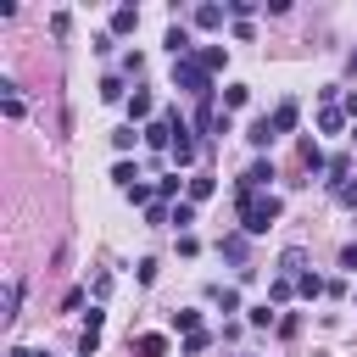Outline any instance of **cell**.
<instances>
[{"mask_svg":"<svg viewBox=\"0 0 357 357\" xmlns=\"http://www.w3.org/2000/svg\"><path fill=\"white\" fill-rule=\"evenodd\" d=\"M234 206H240V234H268L284 212L279 195H234Z\"/></svg>","mask_w":357,"mask_h":357,"instance_id":"6da1fadb","label":"cell"},{"mask_svg":"<svg viewBox=\"0 0 357 357\" xmlns=\"http://www.w3.org/2000/svg\"><path fill=\"white\" fill-rule=\"evenodd\" d=\"M173 84L184 89V95H195V100H212L218 89H212V73L195 61V56H184V61H173Z\"/></svg>","mask_w":357,"mask_h":357,"instance_id":"7a4b0ae2","label":"cell"},{"mask_svg":"<svg viewBox=\"0 0 357 357\" xmlns=\"http://www.w3.org/2000/svg\"><path fill=\"white\" fill-rule=\"evenodd\" d=\"M100 329H106V312L89 307V318H84V329H78V357H95V351H100Z\"/></svg>","mask_w":357,"mask_h":357,"instance_id":"3957f363","label":"cell"},{"mask_svg":"<svg viewBox=\"0 0 357 357\" xmlns=\"http://www.w3.org/2000/svg\"><path fill=\"white\" fill-rule=\"evenodd\" d=\"M212 190H218V178H212V173H195V178H184V201H190V206L212 201Z\"/></svg>","mask_w":357,"mask_h":357,"instance_id":"277c9868","label":"cell"},{"mask_svg":"<svg viewBox=\"0 0 357 357\" xmlns=\"http://www.w3.org/2000/svg\"><path fill=\"white\" fill-rule=\"evenodd\" d=\"M296 117H301V106H296V100H279V106H273V117H268V123H273V139H279V134H290V128H296Z\"/></svg>","mask_w":357,"mask_h":357,"instance_id":"5b68a950","label":"cell"},{"mask_svg":"<svg viewBox=\"0 0 357 357\" xmlns=\"http://www.w3.org/2000/svg\"><path fill=\"white\" fill-rule=\"evenodd\" d=\"M167 156H173V167H190V162H195V139H190V128H178V139L167 145Z\"/></svg>","mask_w":357,"mask_h":357,"instance_id":"8992f818","label":"cell"},{"mask_svg":"<svg viewBox=\"0 0 357 357\" xmlns=\"http://www.w3.org/2000/svg\"><path fill=\"white\" fill-rule=\"evenodd\" d=\"M301 268H307V251H301V245H290V251L279 257V279H301Z\"/></svg>","mask_w":357,"mask_h":357,"instance_id":"52a82bcc","label":"cell"},{"mask_svg":"<svg viewBox=\"0 0 357 357\" xmlns=\"http://www.w3.org/2000/svg\"><path fill=\"white\" fill-rule=\"evenodd\" d=\"M128 346H134L139 357H167V335H134Z\"/></svg>","mask_w":357,"mask_h":357,"instance_id":"ba28073f","label":"cell"},{"mask_svg":"<svg viewBox=\"0 0 357 357\" xmlns=\"http://www.w3.org/2000/svg\"><path fill=\"white\" fill-rule=\"evenodd\" d=\"M223 17H229V6H195V28H223Z\"/></svg>","mask_w":357,"mask_h":357,"instance_id":"9c48e42d","label":"cell"},{"mask_svg":"<svg viewBox=\"0 0 357 357\" xmlns=\"http://www.w3.org/2000/svg\"><path fill=\"white\" fill-rule=\"evenodd\" d=\"M167 50H173V61H184V56H190V28H184V22H173V28H167Z\"/></svg>","mask_w":357,"mask_h":357,"instance_id":"30bf717a","label":"cell"},{"mask_svg":"<svg viewBox=\"0 0 357 357\" xmlns=\"http://www.w3.org/2000/svg\"><path fill=\"white\" fill-rule=\"evenodd\" d=\"M245 240H251V234H240V229H234V234H223V240H218V251H223L229 262H245Z\"/></svg>","mask_w":357,"mask_h":357,"instance_id":"8fae6325","label":"cell"},{"mask_svg":"<svg viewBox=\"0 0 357 357\" xmlns=\"http://www.w3.org/2000/svg\"><path fill=\"white\" fill-rule=\"evenodd\" d=\"M17 307H22V279H11V284H6V301H0V318H6V324H17Z\"/></svg>","mask_w":357,"mask_h":357,"instance_id":"7c38bea8","label":"cell"},{"mask_svg":"<svg viewBox=\"0 0 357 357\" xmlns=\"http://www.w3.org/2000/svg\"><path fill=\"white\" fill-rule=\"evenodd\" d=\"M134 28H139V11L134 6H117L112 11V33H134Z\"/></svg>","mask_w":357,"mask_h":357,"instance_id":"4fadbf2b","label":"cell"},{"mask_svg":"<svg viewBox=\"0 0 357 357\" xmlns=\"http://www.w3.org/2000/svg\"><path fill=\"white\" fill-rule=\"evenodd\" d=\"M245 100H251V89H245V84H223V112H240Z\"/></svg>","mask_w":357,"mask_h":357,"instance_id":"5bb4252c","label":"cell"},{"mask_svg":"<svg viewBox=\"0 0 357 357\" xmlns=\"http://www.w3.org/2000/svg\"><path fill=\"white\" fill-rule=\"evenodd\" d=\"M296 290H301L307 301H318V296H329V284H324L318 273H301V279H296Z\"/></svg>","mask_w":357,"mask_h":357,"instance_id":"9a60e30c","label":"cell"},{"mask_svg":"<svg viewBox=\"0 0 357 357\" xmlns=\"http://www.w3.org/2000/svg\"><path fill=\"white\" fill-rule=\"evenodd\" d=\"M195 61H201L206 73H223V61H229V50H218V45H206V50H201Z\"/></svg>","mask_w":357,"mask_h":357,"instance_id":"2e32d148","label":"cell"},{"mask_svg":"<svg viewBox=\"0 0 357 357\" xmlns=\"http://www.w3.org/2000/svg\"><path fill=\"white\" fill-rule=\"evenodd\" d=\"M128 117H134V123L151 117V89H134V95H128Z\"/></svg>","mask_w":357,"mask_h":357,"instance_id":"e0dca14e","label":"cell"},{"mask_svg":"<svg viewBox=\"0 0 357 357\" xmlns=\"http://www.w3.org/2000/svg\"><path fill=\"white\" fill-rule=\"evenodd\" d=\"M245 139H251V145H273V123H268V117H257V123L245 128Z\"/></svg>","mask_w":357,"mask_h":357,"instance_id":"ac0fdd59","label":"cell"},{"mask_svg":"<svg viewBox=\"0 0 357 357\" xmlns=\"http://www.w3.org/2000/svg\"><path fill=\"white\" fill-rule=\"evenodd\" d=\"M340 123H346V112H340V106H324V112H318V128H324V134H335Z\"/></svg>","mask_w":357,"mask_h":357,"instance_id":"d6986e66","label":"cell"},{"mask_svg":"<svg viewBox=\"0 0 357 357\" xmlns=\"http://www.w3.org/2000/svg\"><path fill=\"white\" fill-rule=\"evenodd\" d=\"M245 318H251L257 329H268V324H279V318H273V301H262V307H245Z\"/></svg>","mask_w":357,"mask_h":357,"instance_id":"ffe728a7","label":"cell"},{"mask_svg":"<svg viewBox=\"0 0 357 357\" xmlns=\"http://www.w3.org/2000/svg\"><path fill=\"white\" fill-rule=\"evenodd\" d=\"M173 329H178V335H195V329H201V312H190V307L173 312Z\"/></svg>","mask_w":357,"mask_h":357,"instance_id":"44dd1931","label":"cell"},{"mask_svg":"<svg viewBox=\"0 0 357 357\" xmlns=\"http://www.w3.org/2000/svg\"><path fill=\"white\" fill-rule=\"evenodd\" d=\"M206 346H212V335H206V329H195V335H184V357H201Z\"/></svg>","mask_w":357,"mask_h":357,"instance_id":"7402d4cb","label":"cell"},{"mask_svg":"<svg viewBox=\"0 0 357 357\" xmlns=\"http://www.w3.org/2000/svg\"><path fill=\"white\" fill-rule=\"evenodd\" d=\"M290 296H296V279H273V290H268V301L279 307V301H290Z\"/></svg>","mask_w":357,"mask_h":357,"instance_id":"603a6c76","label":"cell"},{"mask_svg":"<svg viewBox=\"0 0 357 357\" xmlns=\"http://www.w3.org/2000/svg\"><path fill=\"white\" fill-rule=\"evenodd\" d=\"M301 162H307V167H324V151H318V139H301Z\"/></svg>","mask_w":357,"mask_h":357,"instance_id":"cb8c5ba5","label":"cell"},{"mask_svg":"<svg viewBox=\"0 0 357 357\" xmlns=\"http://www.w3.org/2000/svg\"><path fill=\"white\" fill-rule=\"evenodd\" d=\"M112 178H117L123 190H134V178H139V173H134V162H117V167H112Z\"/></svg>","mask_w":357,"mask_h":357,"instance_id":"d4e9b609","label":"cell"},{"mask_svg":"<svg viewBox=\"0 0 357 357\" xmlns=\"http://www.w3.org/2000/svg\"><path fill=\"white\" fill-rule=\"evenodd\" d=\"M178 195V173H167V178H156V201H173Z\"/></svg>","mask_w":357,"mask_h":357,"instance_id":"484cf974","label":"cell"},{"mask_svg":"<svg viewBox=\"0 0 357 357\" xmlns=\"http://www.w3.org/2000/svg\"><path fill=\"white\" fill-rule=\"evenodd\" d=\"M173 223L190 229V223H195V206H190V201H173Z\"/></svg>","mask_w":357,"mask_h":357,"instance_id":"4316f807","label":"cell"},{"mask_svg":"<svg viewBox=\"0 0 357 357\" xmlns=\"http://www.w3.org/2000/svg\"><path fill=\"white\" fill-rule=\"evenodd\" d=\"M212 301H218V307H223V312H240V296H234V290H223V284H218V290H212Z\"/></svg>","mask_w":357,"mask_h":357,"instance_id":"83f0119b","label":"cell"},{"mask_svg":"<svg viewBox=\"0 0 357 357\" xmlns=\"http://www.w3.org/2000/svg\"><path fill=\"white\" fill-rule=\"evenodd\" d=\"M100 100H123V78H100Z\"/></svg>","mask_w":357,"mask_h":357,"instance_id":"f1b7e54d","label":"cell"},{"mask_svg":"<svg viewBox=\"0 0 357 357\" xmlns=\"http://www.w3.org/2000/svg\"><path fill=\"white\" fill-rule=\"evenodd\" d=\"M139 139H145V134H134V128H123V134H112V145H117V151H134Z\"/></svg>","mask_w":357,"mask_h":357,"instance_id":"f546056e","label":"cell"},{"mask_svg":"<svg viewBox=\"0 0 357 357\" xmlns=\"http://www.w3.org/2000/svg\"><path fill=\"white\" fill-rule=\"evenodd\" d=\"M335 201H340V206H357V178H346V184L335 190Z\"/></svg>","mask_w":357,"mask_h":357,"instance_id":"4dcf8cb0","label":"cell"},{"mask_svg":"<svg viewBox=\"0 0 357 357\" xmlns=\"http://www.w3.org/2000/svg\"><path fill=\"white\" fill-rule=\"evenodd\" d=\"M340 268H346V273H357V240H351V245H340Z\"/></svg>","mask_w":357,"mask_h":357,"instance_id":"1f68e13d","label":"cell"},{"mask_svg":"<svg viewBox=\"0 0 357 357\" xmlns=\"http://www.w3.org/2000/svg\"><path fill=\"white\" fill-rule=\"evenodd\" d=\"M346 73H357V45H351V50H346Z\"/></svg>","mask_w":357,"mask_h":357,"instance_id":"d6a6232c","label":"cell"},{"mask_svg":"<svg viewBox=\"0 0 357 357\" xmlns=\"http://www.w3.org/2000/svg\"><path fill=\"white\" fill-rule=\"evenodd\" d=\"M6 357H33V351H28V346H11V351H6Z\"/></svg>","mask_w":357,"mask_h":357,"instance_id":"836d02e7","label":"cell"},{"mask_svg":"<svg viewBox=\"0 0 357 357\" xmlns=\"http://www.w3.org/2000/svg\"><path fill=\"white\" fill-rule=\"evenodd\" d=\"M346 112H351V117H357V95H346Z\"/></svg>","mask_w":357,"mask_h":357,"instance_id":"e575fe53","label":"cell"},{"mask_svg":"<svg viewBox=\"0 0 357 357\" xmlns=\"http://www.w3.org/2000/svg\"><path fill=\"white\" fill-rule=\"evenodd\" d=\"M351 145H357V128H351Z\"/></svg>","mask_w":357,"mask_h":357,"instance_id":"d590c367","label":"cell"},{"mask_svg":"<svg viewBox=\"0 0 357 357\" xmlns=\"http://www.w3.org/2000/svg\"><path fill=\"white\" fill-rule=\"evenodd\" d=\"M234 357H251V351H234Z\"/></svg>","mask_w":357,"mask_h":357,"instance_id":"8d00e7d4","label":"cell"},{"mask_svg":"<svg viewBox=\"0 0 357 357\" xmlns=\"http://www.w3.org/2000/svg\"><path fill=\"white\" fill-rule=\"evenodd\" d=\"M33 357H45V351H33Z\"/></svg>","mask_w":357,"mask_h":357,"instance_id":"74e56055","label":"cell"}]
</instances>
